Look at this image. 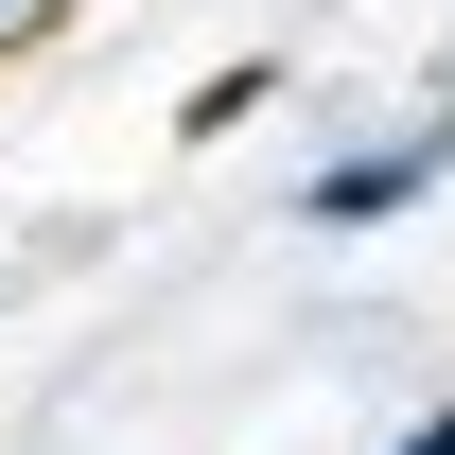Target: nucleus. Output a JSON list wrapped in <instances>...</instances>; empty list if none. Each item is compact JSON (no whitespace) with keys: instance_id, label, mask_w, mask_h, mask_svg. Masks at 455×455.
<instances>
[{"instance_id":"nucleus-1","label":"nucleus","mask_w":455,"mask_h":455,"mask_svg":"<svg viewBox=\"0 0 455 455\" xmlns=\"http://www.w3.org/2000/svg\"><path fill=\"white\" fill-rule=\"evenodd\" d=\"M455 175V123H403V140H350V158L298 175V228H403L420 193Z\"/></svg>"},{"instance_id":"nucleus-2","label":"nucleus","mask_w":455,"mask_h":455,"mask_svg":"<svg viewBox=\"0 0 455 455\" xmlns=\"http://www.w3.org/2000/svg\"><path fill=\"white\" fill-rule=\"evenodd\" d=\"M420 438H438V455H455V403H438V420H420Z\"/></svg>"},{"instance_id":"nucleus-3","label":"nucleus","mask_w":455,"mask_h":455,"mask_svg":"<svg viewBox=\"0 0 455 455\" xmlns=\"http://www.w3.org/2000/svg\"><path fill=\"white\" fill-rule=\"evenodd\" d=\"M18 18H36V0H0V36H18Z\"/></svg>"}]
</instances>
